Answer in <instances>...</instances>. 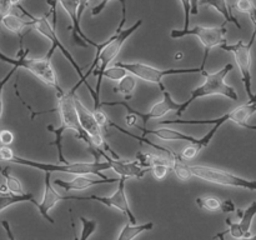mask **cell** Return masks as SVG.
<instances>
[{
	"mask_svg": "<svg viewBox=\"0 0 256 240\" xmlns=\"http://www.w3.org/2000/svg\"><path fill=\"white\" fill-rule=\"evenodd\" d=\"M119 182V179L116 178H109V179H102V178H98V179H92V178H89V175L80 174L76 175L72 180H62L56 179L54 182V184L56 186L62 188L66 192H72V190H84L88 189V188L95 186V185L100 184H114V182Z\"/></svg>",
	"mask_w": 256,
	"mask_h": 240,
	"instance_id": "obj_16",
	"label": "cell"
},
{
	"mask_svg": "<svg viewBox=\"0 0 256 240\" xmlns=\"http://www.w3.org/2000/svg\"><path fill=\"white\" fill-rule=\"evenodd\" d=\"M235 8L239 10L240 12H244L248 14L252 19V22H254L256 19V6L252 0H238Z\"/></svg>",
	"mask_w": 256,
	"mask_h": 240,
	"instance_id": "obj_28",
	"label": "cell"
},
{
	"mask_svg": "<svg viewBox=\"0 0 256 240\" xmlns=\"http://www.w3.org/2000/svg\"><path fill=\"white\" fill-rule=\"evenodd\" d=\"M18 8H19V9L22 10V12H24V14L30 19L29 20L30 26L34 28V30H36L39 34H42V36H45L48 40H50V42H52V48H50V50H49V52L46 54V56L52 58L55 50L58 49L62 52V54L64 55L65 59L70 62V65L74 68L75 72H76V74H78V76H79V82H78L72 88V89H70V92H76L78 88H79L82 84H85V82H86V80H85V78H84V72H82V66L78 64V62L74 59V56L70 54L69 50L65 49V46L62 44V42L59 40V38H58L56 26H54V25L50 24L49 20H48V16H34V15H32L30 12H28L22 6V4L18 5Z\"/></svg>",
	"mask_w": 256,
	"mask_h": 240,
	"instance_id": "obj_6",
	"label": "cell"
},
{
	"mask_svg": "<svg viewBox=\"0 0 256 240\" xmlns=\"http://www.w3.org/2000/svg\"><path fill=\"white\" fill-rule=\"evenodd\" d=\"M0 28H2V16H0Z\"/></svg>",
	"mask_w": 256,
	"mask_h": 240,
	"instance_id": "obj_45",
	"label": "cell"
},
{
	"mask_svg": "<svg viewBox=\"0 0 256 240\" xmlns=\"http://www.w3.org/2000/svg\"><path fill=\"white\" fill-rule=\"evenodd\" d=\"M226 22H224L220 26H202V25H198V26L192 28V29H182L178 30L174 29L170 32V36L172 39H182V38L188 36V35H194L204 46V56H202V66H205L206 64L208 56L212 48L220 46V45L228 42L226 40V28H225Z\"/></svg>",
	"mask_w": 256,
	"mask_h": 240,
	"instance_id": "obj_9",
	"label": "cell"
},
{
	"mask_svg": "<svg viewBox=\"0 0 256 240\" xmlns=\"http://www.w3.org/2000/svg\"><path fill=\"white\" fill-rule=\"evenodd\" d=\"M199 2L200 0H190V4H192V14L198 15L199 14Z\"/></svg>",
	"mask_w": 256,
	"mask_h": 240,
	"instance_id": "obj_40",
	"label": "cell"
},
{
	"mask_svg": "<svg viewBox=\"0 0 256 240\" xmlns=\"http://www.w3.org/2000/svg\"><path fill=\"white\" fill-rule=\"evenodd\" d=\"M118 64L122 65L128 72L135 75L138 79H142L144 82H152L156 84L160 88V90H164L166 88L162 84V78L166 75H182V74H202L205 70V66L200 65L199 68H182V69H158L152 65L145 64V62H118Z\"/></svg>",
	"mask_w": 256,
	"mask_h": 240,
	"instance_id": "obj_8",
	"label": "cell"
},
{
	"mask_svg": "<svg viewBox=\"0 0 256 240\" xmlns=\"http://www.w3.org/2000/svg\"><path fill=\"white\" fill-rule=\"evenodd\" d=\"M14 156V152L8 145L0 146V162H12V159Z\"/></svg>",
	"mask_w": 256,
	"mask_h": 240,
	"instance_id": "obj_33",
	"label": "cell"
},
{
	"mask_svg": "<svg viewBox=\"0 0 256 240\" xmlns=\"http://www.w3.org/2000/svg\"><path fill=\"white\" fill-rule=\"evenodd\" d=\"M128 180L126 176H120L119 182H116L118 188L115 192L110 196H98V195H89V196H65V200H94V202H102L109 208H115L120 210L122 214L126 215L128 220L132 224H136L138 220L134 212L130 209L129 202H128L126 192H125V182Z\"/></svg>",
	"mask_w": 256,
	"mask_h": 240,
	"instance_id": "obj_13",
	"label": "cell"
},
{
	"mask_svg": "<svg viewBox=\"0 0 256 240\" xmlns=\"http://www.w3.org/2000/svg\"><path fill=\"white\" fill-rule=\"evenodd\" d=\"M12 140H14V134L10 130H2V132H0V142L2 145L12 144Z\"/></svg>",
	"mask_w": 256,
	"mask_h": 240,
	"instance_id": "obj_34",
	"label": "cell"
},
{
	"mask_svg": "<svg viewBox=\"0 0 256 240\" xmlns=\"http://www.w3.org/2000/svg\"><path fill=\"white\" fill-rule=\"evenodd\" d=\"M256 112V92L255 94H252V98H249V102H245V104L239 105L238 108H235L234 110H232L228 114H224L222 116L218 118V119H212V120H162L160 122L162 124H180V125H208L212 124V128L210 132H208V134H205L204 136L198 139V142H195L196 146L200 150L202 148L208 146L210 144V142L212 140V138L215 136L216 132L219 130V128L222 124H225L226 122H234L238 125L242 126L245 122H248L250 116H252Z\"/></svg>",
	"mask_w": 256,
	"mask_h": 240,
	"instance_id": "obj_3",
	"label": "cell"
},
{
	"mask_svg": "<svg viewBox=\"0 0 256 240\" xmlns=\"http://www.w3.org/2000/svg\"><path fill=\"white\" fill-rule=\"evenodd\" d=\"M74 96L75 92H72L70 90L68 92H62L56 94L58 108L54 110L59 112L60 119H62V125H60L59 128H56V129L60 130L62 134H64L66 130H74L76 136L79 138V139H82V142L88 145V148H89V150L92 152V154L98 159V156L100 155V152L99 149H96V148L92 145L90 138L88 136V134L82 130V125H80L76 108H75ZM54 110H49V112H54Z\"/></svg>",
	"mask_w": 256,
	"mask_h": 240,
	"instance_id": "obj_7",
	"label": "cell"
},
{
	"mask_svg": "<svg viewBox=\"0 0 256 240\" xmlns=\"http://www.w3.org/2000/svg\"><path fill=\"white\" fill-rule=\"evenodd\" d=\"M199 152H200V150L198 149L196 145H195L194 142H190L189 146H186L184 150H182V159H184V160H186V159H192V158L196 156V155L199 154Z\"/></svg>",
	"mask_w": 256,
	"mask_h": 240,
	"instance_id": "obj_32",
	"label": "cell"
},
{
	"mask_svg": "<svg viewBox=\"0 0 256 240\" xmlns=\"http://www.w3.org/2000/svg\"><path fill=\"white\" fill-rule=\"evenodd\" d=\"M125 122H126L129 126H138V116L134 112H129V114L125 116Z\"/></svg>",
	"mask_w": 256,
	"mask_h": 240,
	"instance_id": "obj_38",
	"label": "cell"
},
{
	"mask_svg": "<svg viewBox=\"0 0 256 240\" xmlns=\"http://www.w3.org/2000/svg\"><path fill=\"white\" fill-rule=\"evenodd\" d=\"M236 210L235 208V204L232 202V200L228 199V200H222V212H232Z\"/></svg>",
	"mask_w": 256,
	"mask_h": 240,
	"instance_id": "obj_37",
	"label": "cell"
},
{
	"mask_svg": "<svg viewBox=\"0 0 256 240\" xmlns=\"http://www.w3.org/2000/svg\"><path fill=\"white\" fill-rule=\"evenodd\" d=\"M10 2H12V6H18V5H20L22 0H10Z\"/></svg>",
	"mask_w": 256,
	"mask_h": 240,
	"instance_id": "obj_42",
	"label": "cell"
},
{
	"mask_svg": "<svg viewBox=\"0 0 256 240\" xmlns=\"http://www.w3.org/2000/svg\"><path fill=\"white\" fill-rule=\"evenodd\" d=\"M172 170H174L175 175H176L182 182H188V180H190V178L192 176V170H190V166L185 164L182 155H180V158H178V159L174 160V162H172Z\"/></svg>",
	"mask_w": 256,
	"mask_h": 240,
	"instance_id": "obj_24",
	"label": "cell"
},
{
	"mask_svg": "<svg viewBox=\"0 0 256 240\" xmlns=\"http://www.w3.org/2000/svg\"><path fill=\"white\" fill-rule=\"evenodd\" d=\"M92 115H94L95 120L100 125V128L102 130H106L108 126H109V118H108V115L102 109H94L92 110Z\"/></svg>",
	"mask_w": 256,
	"mask_h": 240,
	"instance_id": "obj_29",
	"label": "cell"
},
{
	"mask_svg": "<svg viewBox=\"0 0 256 240\" xmlns=\"http://www.w3.org/2000/svg\"><path fill=\"white\" fill-rule=\"evenodd\" d=\"M135 86H136V76L128 72L124 78L119 82L118 88H114V92H120L125 96V99H130L132 96V92H134Z\"/></svg>",
	"mask_w": 256,
	"mask_h": 240,
	"instance_id": "obj_22",
	"label": "cell"
},
{
	"mask_svg": "<svg viewBox=\"0 0 256 240\" xmlns=\"http://www.w3.org/2000/svg\"><path fill=\"white\" fill-rule=\"evenodd\" d=\"M0 174L4 176L5 186H6L8 192H12V194H24V189H22V185L20 182V180L18 178H15L14 175L10 174L6 168L0 166Z\"/></svg>",
	"mask_w": 256,
	"mask_h": 240,
	"instance_id": "obj_23",
	"label": "cell"
},
{
	"mask_svg": "<svg viewBox=\"0 0 256 240\" xmlns=\"http://www.w3.org/2000/svg\"><path fill=\"white\" fill-rule=\"evenodd\" d=\"M154 228V222H144V224H126L122 229L120 234L118 235V240H132L134 238H136L138 235H140L144 232H149V230H152Z\"/></svg>",
	"mask_w": 256,
	"mask_h": 240,
	"instance_id": "obj_20",
	"label": "cell"
},
{
	"mask_svg": "<svg viewBox=\"0 0 256 240\" xmlns=\"http://www.w3.org/2000/svg\"><path fill=\"white\" fill-rule=\"evenodd\" d=\"M2 226H4L5 232H6L8 238H9V239H12V240H14V239H15V236H14V235H12V229H10V224H9V222H8L6 220H2Z\"/></svg>",
	"mask_w": 256,
	"mask_h": 240,
	"instance_id": "obj_39",
	"label": "cell"
},
{
	"mask_svg": "<svg viewBox=\"0 0 256 240\" xmlns=\"http://www.w3.org/2000/svg\"><path fill=\"white\" fill-rule=\"evenodd\" d=\"M142 130V136H146L148 134L155 135V136L160 138L162 140H184V142H196V138L192 136V135L184 134L182 132L172 129V128H159V129H146V128H140Z\"/></svg>",
	"mask_w": 256,
	"mask_h": 240,
	"instance_id": "obj_17",
	"label": "cell"
},
{
	"mask_svg": "<svg viewBox=\"0 0 256 240\" xmlns=\"http://www.w3.org/2000/svg\"><path fill=\"white\" fill-rule=\"evenodd\" d=\"M80 222L82 224V235H80L79 239L80 240H86L88 238L92 236L94 234V232L98 228V222L96 220L92 219H86L84 216H80Z\"/></svg>",
	"mask_w": 256,
	"mask_h": 240,
	"instance_id": "obj_27",
	"label": "cell"
},
{
	"mask_svg": "<svg viewBox=\"0 0 256 240\" xmlns=\"http://www.w3.org/2000/svg\"><path fill=\"white\" fill-rule=\"evenodd\" d=\"M50 175L52 172H45V180H44V194H42V199L40 202H36V208L39 210V212L42 214V216H44L45 219L49 222L54 224V220L49 215V212L58 204L59 202L65 200V196H62L60 194H58L56 190L52 188V182H50Z\"/></svg>",
	"mask_w": 256,
	"mask_h": 240,
	"instance_id": "obj_15",
	"label": "cell"
},
{
	"mask_svg": "<svg viewBox=\"0 0 256 240\" xmlns=\"http://www.w3.org/2000/svg\"><path fill=\"white\" fill-rule=\"evenodd\" d=\"M195 202H196L198 206H200L204 210H208V212H218V210H222V200H220L216 196L196 198Z\"/></svg>",
	"mask_w": 256,
	"mask_h": 240,
	"instance_id": "obj_25",
	"label": "cell"
},
{
	"mask_svg": "<svg viewBox=\"0 0 256 240\" xmlns=\"http://www.w3.org/2000/svg\"><path fill=\"white\" fill-rule=\"evenodd\" d=\"M28 54H29V49H20V52H18V56L14 59V58L6 56V55L0 52V60L15 68H24V69H26L35 78H38L40 82L46 84L48 86L54 88L56 90V94L64 92L62 88L60 86L56 72H55L54 68H52V58L45 55L44 58H40V59H28Z\"/></svg>",
	"mask_w": 256,
	"mask_h": 240,
	"instance_id": "obj_5",
	"label": "cell"
},
{
	"mask_svg": "<svg viewBox=\"0 0 256 240\" xmlns=\"http://www.w3.org/2000/svg\"><path fill=\"white\" fill-rule=\"evenodd\" d=\"M2 25H4L8 30H10V32H14V34H16L20 38V49H22V36H24L25 29L30 26L29 22L22 19L18 15L9 12V14L2 16Z\"/></svg>",
	"mask_w": 256,
	"mask_h": 240,
	"instance_id": "obj_19",
	"label": "cell"
},
{
	"mask_svg": "<svg viewBox=\"0 0 256 240\" xmlns=\"http://www.w3.org/2000/svg\"><path fill=\"white\" fill-rule=\"evenodd\" d=\"M182 55H184V54H182V52H178V54L175 55V59H176V60L182 59Z\"/></svg>",
	"mask_w": 256,
	"mask_h": 240,
	"instance_id": "obj_43",
	"label": "cell"
},
{
	"mask_svg": "<svg viewBox=\"0 0 256 240\" xmlns=\"http://www.w3.org/2000/svg\"><path fill=\"white\" fill-rule=\"evenodd\" d=\"M0 194H2V192H0Z\"/></svg>",
	"mask_w": 256,
	"mask_h": 240,
	"instance_id": "obj_46",
	"label": "cell"
},
{
	"mask_svg": "<svg viewBox=\"0 0 256 240\" xmlns=\"http://www.w3.org/2000/svg\"><path fill=\"white\" fill-rule=\"evenodd\" d=\"M110 2V0H100L99 4H98L96 6L92 8V16H96V15L102 14V10H104L105 8H106L108 2ZM119 2H122V0H119Z\"/></svg>",
	"mask_w": 256,
	"mask_h": 240,
	"instance_id": "obj_36",
	"label": "cell"
},
{
	"mask_svg": "<svg viewBox=\"0 0 256 240\" xmlns=\"http://www.w3.org/2000/svg\"><path fill=\"white\" fill-rule=\"evenodd\" d=\"M126 2L128 0H122L120 4H122V20H120L119 26L116 28V32L112 36L109 38V40L104 42H99L96 48V54H95L94 60L90 64V66L88 68L86 72L84 74L85 80L89 76L90 74H94L98 78L96 88H95V96L94 99V109H100V88H102V72L106 69L108 65L112 62V60L116 58V55L119 54L120 50H122L124 42L142 26V19H139L136 22L132 25L128 29H122L126 22Z\"/></svg>",
	"mask_w": 256,
	"mask_h": 240,
	"instance_id": "obj_2",
	"label": "cell"
},
{
	"mask_svg": "<svg viewBox=\"0 0 256 240\" xmlns=\"http://www.w3.org/2000/svg\"><path fill=\"white\" fill-rule=\"evenodd\" d=\"M199 5H202V6L214 8L218 12H220L224 16L225 22H232L238 29H242V25H240L239 20L232 14V8L229 6L226 0H200Z\"/></svg>",
	"mask_w": 256,
	"mask_h": 240,
	"instance_id": "obj_18",
	"label": "cell"
},
{
	"mask_svg": "<svg viewBox=\"0 0 256 240\" xmlns=\"http://www.w3.org/2000/svg\"><path fill=\"white\" fill-rule=\"evenodd\" d=\"M30 202L34 205H36V202L34 199V195L32 194H12V192H2L0 194V212H2L6 208L12 206V205L19 204V202Z\"/></svg>",
	"mask_w": 256,
	"mask_h": 240,
	"instance_id": "obj_21",
	"label": "cell"
},
{
	"mask_svg": "<svg viewBox=\"0 0 256 240\" xmlns=\"http://www.w3.org/2000/svg\"><path fill=\"white\" fill-rule=\"evenodd\" d=\"M128 74L126 70L119 65L118 62H115L112 66H108L106 69L102 72V78H108L110 80H114V82H120L125 75Z\"/></svg>",
	"mask_w": 256,
	"mask_h": 240,
	"instance_id": "obj_26",
	"label": "cell"
},
{
	"mask_svg": "<svg viewBox=\"0 0 256 240\" xmlns=\"http://www.w3.org/2000/svg\"><path fill=\"white\" fill-rule=\"evenodd\" d=\"M90 2L92 0H78V19H79V22L82 20V16L85 10H86V8L89 6Z\"/></svg>",
	"mask_w": 256,
	"mask_h": 240,
	"instance_id": "obj_35",
	"label": "cell"
},
{
	"mask_svg": "<svg viewBox=\"0 0 256 240\" xmlns=\"http://www.w3.org/2000/svg\"><path fill=\"white\" fill-rule=\"evenodd\" d=\"M56 2L62 5V9L65 10V12L69 15L70 20H72V40H74L75 45L82 48H98L99 42H95L94 40L88 38L85 32L82 30V25H80L79 19H78V0H56Z\"/></svg>",
	"mask_w": 256,
	"mask_h": 240,
	"instance_id": "obj_14",
	"label": "cell"
},
{
	"mask_svg": "<svg viewBox=\"0 0 256 240\" xmlns=\"http://www.w3.org/2000/svg\"><path fill=\"white\" fill-rule=\"evenodd\" d=\"M232 70V64H226L222 69L218 70L215 72H208L204 70V72L202 75L205 76V82L200 86L195 88L192 90L189 100L182 102V108H180L179 112H178V116H182L185 110H188V108L192 105V102L200 99V98L210 96V95H222V96L228 98L230 100H234V102L239 99V95H238L236 90L225 82V78L228 76V74Z\"/></svg>",
	"mask_w": 256,
	"mask_h": 240,
	"instance_id": "obj_4",
	"label": "cell"
},
{
	"mask_svg": "<svg viewBox=\"0 0 256 240\" xmlns=\"http://www.w3.org/2000/svg\"><path fill=\"white\" fill-rule=\"evenodd\" d=\"M184 9V29H189L190 26V15H192V4L190 0H180Z\"/></svg>",
	"mask_w": 256,
	"mask_h": 240,
	"instance_id": "obj_31",
	"label": "cell"
},
{
	"mask_svg": "<svg viewBox=\"0 0 256 240\" xmlns=\"http://www.w3.org/2000/svg\"><path fill=\"white\" fill-rule=\"evenodd\" d=\"M252 24H254V28H255V32H256V19L252 22Z\"/></svg>",
	"mask_w": 256,
	"mask_h": 240,
	"instance_id": "obj_44",
	"label": "cell"
},
{
	"mask_svg": "<svg viewBox=\"0 0 256 240\" xmlns=\"http://www.w3.org/2000/svg\"><path fill=\"white\" fill-rule=\"evenodd\" d=\"M190 170L192 172V176H196L205 182H212V184L242 188V189L256 192V180L245 179V178L238 176L232 172H225V170L218 169V168L206 166V165H192Z\"/></svg>",
	"mask_w": 256,
	"mask_h": 240,
	"instance_id": "obj_10",
	"label": "cell"
},
{
	"mask_svg": "<svg viewBox=\"0 0 256 240\" xmlns=\"http://www.w3.org/2000/svg\"><path fill=\"white\" fill-rule=\"evenodd\" d=\"M242 126L246 128V129H250V130H256V125H249V124H246V122H245Z\"/></svg>",
	"mask_w": 256,
	"mask_h": 240,
	"instance_id": "obj_41",
	"label": "cell"
},
{
	"mask_svg": "<svg viewBox=\"0 0 256 240\" xmlns=\"http://www.w3.org/2000/svg\"><path fill=\"white\" fill-rule=\"evenodd\" d=\"M256 38V32L254 30V34H252V39L249 40V42H244L242 40H239L235 44H225L220 45L222 50L225 52H232L235 58V62H236L238 66H239L240 72H242V79L244 82L245 92H246L248 96H252V48L254 45Z\"/></svg>",
	"mask_w": 256,
	"mask_h": 240,
	"instance_id": "obj_11",
	"label": "cell"
},
{
	"mask_svg": "<svg viewBox=\"0 0 256 240\" xmlns=\"http://www.w3.org/2000/svg\"><path fill=\"white\" fill-rule=\"evenodd\" d=\"M162 95H164V98H162V102L152 105L148 112H138L134 108L130 106L126 102H102L100 105H104V106H124L128 112H134L138 118H140L144 122V124H146L149 120L160 119V118L165 116L168 112H174V110L176 112V115L179 112L180 108H182V102H174V99L172 98V94L166 89L162 90Z\"/></svg>",
	"mask_w": 256,
	"mask_h": 240,
	"instance_id": "obj_12",
	"label": "cell"
},
{
	"mask_svg": "<svg viewBox=\"0 0 256 240\" xmlns=\"http://www.w3.org/2000/svg\"><path fill=\"white\" fill-rule=\"evenodd\" d=\"M16 69H18V68L12 66V69L10 70V72H8V74L5 75V76L2 78V80H0V119H2V89H4L5 85L8 84V82L10 80V78L14 75L15 70H16Z\"/></svg>",
	"mask_w": 256,
	"mask_h": 240,
	"instance_id": "obj_30",
	"label": "cell"
},
{
	"mask_svg": "<svg viewBox=\"0 0 256 240\" xmlns=\"http://www.w3.org/2000/svg\"><path fill=\"white\" fill-rule=\"evenodd\" d=\"M10 162H14V164L22 165V166H30L35 168V169L42 170L44 172H66V174H72V175H96L98 178H102V179H109L106 175L104 174L105 170L112 169L115 172L120 175V176H126V178H140L144 176L149 169L145 166H142L138 160L134 162H128L124 159H112V158L108 156L106 162H99V160H95L92 162H65V164H52V162H40L36 160H30L25 159V158L18 156L15 155L12 159Z\"/></svg>",
	"mask_w": 256,
	"mask_h": 240,
	"instance_id": "obj_1",
	"label": "cell"
}]
</instances>
